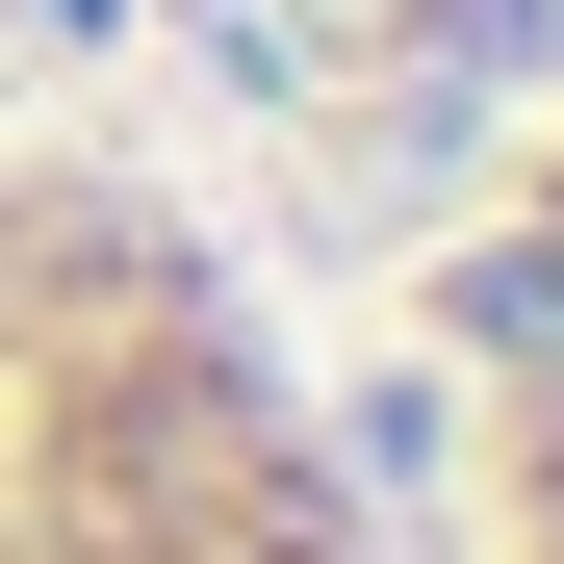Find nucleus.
<instances>
[{
	"instance_id": "nucleus-1",
	"label": "nucleus",
	"mask_w": 564,
	"mask_h": 564,
	"mask_svg": "<svg viewBox=\"0 0 564 564\" xmlns=\"http://www.w3.org/2000/svg\"><path fill=\"white\" fill-rule=\"evenodd\" d=\"M0 564H411L282 282L77 129H0Z\"/></svg>"
}]
</instances>
